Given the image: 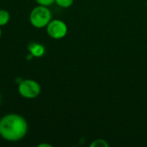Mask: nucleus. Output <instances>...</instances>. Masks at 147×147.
Returning a JSON list of instances; mask_svg holds the SVG:
<instances>
[{"label":"nucleus","mask_w":147,"mask_h":147,"mask_svg":"<svg viewBox=\"0 0 147 147\" xmlns=\"http://www.w3.org/2000/svg\"><path fill=\"white\" fill-rule=\"evenodd\" d=\"M26 119L17 114H9L0 119V136L9 142L22 140L28 133Z\"/></svg>","instance_id":"nucleus-1"},{"label":"nucleus","mask_w":147,"mask_h":147,"mask_svg":"<svg viewBox=\"0 0 147 147\" xmlns=\"http://www.w3.org/2000/svg\"><path fill=\"white\" fill-rule=\"evenodd\" d=\"M0 102H1V97H0Z\"/></svg>","instance_id":"nucleus-12"},{"label":"nucleus","mask_w":147,"mask_h":147,"mask_svg":"<svg viewBox=\"0 0 147 147\" xmlns=\"http://www.w3.org/2000/svg\"><path fill=\"white\" fill-rule=\"evenodd\" d=\"M39 5H43V6H51L55 3V0H34Z\"/></svg>","instance_id":"nucleus-9"},{"label":"nucleus","mask_w":147,"mask_h":147,"mask_svg":"<svg viewBox=\"0 0 147 147\" xmlns=\"http://www.w3.org/2000/svg\"><path fill=\"white\" fill-rule=\"evenodd\" d=\"M10 16L6 9H0V27L6 25L9 21Z\"/></svg>","instance_id":"nucleus-6"},{"label":"nucleus","mask_w":147,"mask_h":147,"mask_svg":"<svg viewBox=\"0 0 147 147\" xmlns=\"http://www.w3.org/2000/svg\"><path fill=\"white\" fill-rule=\"evenodd\" d=\"M146 8H147V0H146Z\"/></svg>","instance_id":"nucleus-13"},{"label":"nucleus","mask_w":147,"mask_h":147,"mask_svg":"<svg viewBox=\"0 0 147 147\" xmlns=\"http://www.w3.org/2000/svg\"><path fill=\"white\" fill-rule=\"evenodd\" d=\"M52 20V12L47 6L39 5L34 7L29 15V22L36 28H42L47 26Z\"/></svg>","instance_id":"nucleus-2"},{"label":"nucleus","mask_w":147,"mask_h":147,"mask_svg":"<svg viewBox=\"0 0 147 147\" xmlns=\"http://www.w3.org/2000/svg\"><path fill=\"white\" fill-rule=\"evenodd\" d=\"M46 28L49 37L54 40H61L65 38L68 33V27L66 23L59 19L51 20Z\"/></svg>","instance_id":"nucleus-4"},{"label":"nucleus","mask_w":147,"mask_h":147,"mask_svg":"<svg viewBox=\"0 0 147 147\" xmlns=\"http://www.w3.org/2000/svg\"><path fill=\"white\" fill-rule=\"evenodd\" d=\"M90 147H109V144L108 143L107 140H103V139H97L93 140L90 144Z\"/></svg>","instance_id":"nucleus-7"},{"label":"nucleus","mask_w":147,"mask_h":147,"mask_svg":"<svg viewBox=\"0 0 147 147\" xmlns=\"http://www.w3.org/2000/svg\"><path fill=\"white\" fill-rule=\"evenodd\" d=\"M41 87L40 84L33 79H24L18 84V93L27 99H34L40 96Z\"/></svg>","instance_id":"nucleus-3"},{"label":"nucleus","mask_w":147,"mask_h":147,"mask_svg":"<svg viewBox=\"0 0 147 147\" xmlns=\"http://www.w3.org/2000/svg\"><path fill=\"white\" fill-rule=\"evenodd\" d=\"M1 35H2V30H1V27H0V38H1Z\"/></svg>","instance_id":"nucleus-11"},{"label":"nucleus","mask_w":147,"mask_h":147,"mask_svg":"<svg viewBox=\"0 0 147 147\" xmlns=\"http://www.w3.org/2000/svg\"><path fill=\"white\" fill-rule=\"evenodd\" d=\"M28 51L30 52V53L36 58H40L45 54L46 52V48L45 47L38 42H32L28 45Z\"/></svg>","instance_id":"nucleus-5"},{"label":"nucleus","mask_w":147,"mask_h":147,"mask_svg":"<svg viewBox=\"0 0 147 147\" xmlns=\"http://www.w3.org/2000/svg\"><path fill=\"white\" fill-rule=\"evenodd\" d=\"M74 3V0H55V3L60 8H70Z\"/></svg>","instance_id":"nucleus-8"},{"label":"nucleus","mask_w":147,"mask_h":147,"mask_svg":"<svg viewBox=\"0 0 147 147\" xmlns=\"http://www.w3.org/2000/svg\"><path fill=\"white\" fill-rule=\"evenodd\" d=\"M38 147H52V146L49 144H47V143H41V144L38 145Z\"/></svg>","instance_id":"nucleus-10"}]
</instances>
